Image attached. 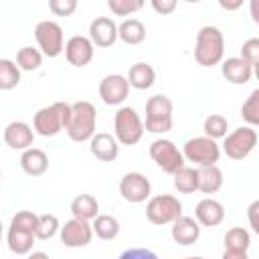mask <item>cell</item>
Here are the masks:
<instances>
[{
  "instance_id": "6da1fadb",
  "label": "cell",
  "mask_w": 259,
  "mask_h": 259,
  "mask_svg": "<svg viewBox=\"0 0 259 259\" xmlns=\"http://www.w3.org/2000/svg\"><path fill=\"white\" fill-rule=\"evenodd\" d=\"M36 227H38V214L32 210H18L8 227L6 233V243L8 249L14 255H28L32 251L36 237Z\"/></svg>"
},
{
  "instance_id": "7a4b0ae2",
  "label": "cell",
  "mask_w": 259,
  "mask_h": 259,
  "mask_svg": "<svg viewBox=\"0 0 259 259\" xmlns=\"http://www.w3.org/2000/svg\"><path fill=\"white\" fill-rule=\"evenodd\" d=\"M73 113V103H65V101H55L51 105L40 107L34 117H32V127L38 136L42 138H53L57 136L61 130H67L69 119Z\"/></svg>"
},
{
  "instance_id": "3957f363",
  "label": "cell",
  "mask_w": 259,
  "mask_h": 259,
  "mask_svg": "<svg viewBox=\"0 0 259 259\" xmlns=\"http://www.w3.org/2000/svg\"><path fill=\"white\" fill-rule=\"evenodd\" d=\"M225 57V36L221 28L217 26H202L196 32V42H194V61L200 67H214L223 61Z\"/></svg>"
},
{
  "instance_id": "277c9868",
  "label": "cell",
  "mask_w": 259,
  "mask_h": 259,
  "mask_svg": "<svg viewBox=\"0 0 259 259\" xmlns=\"http://www.w3.org/2000/svg\"><path fill=\"white\" fill-rule=\"evenodd\" d=\"M97 127V111L95 105L89 101H75L73 103V113L67 125V136L73 142H89L95 136Z\"/></svg>"
},
{
  "instance_id": "5b68a950",
  "label": "cell",
  "mask_w": 259,
  "mask_h": 259,
  "mask_svg": "<svg viewBox=\"0 0 259 259\" xmlns=\"http://www.w3.org/2000/svg\"><path fill=\"white\" fill-rule=\"evenodd\" d=\"M146 132V125L138 111L130 105H121L113 117V134L121 146H136Z\"/></svg>"
},
{
  "instance_id": "8992f818",
  "label": "cell",
  "mask_w": 259,
  "mask_h": 259,
  "mask_svg": "<svg viewBox=\"0 0 259 259\" xmlns=\"http://www.w3.org/2000/svg\"><path fill=\"white\" fill-rule=\"evenodd\" d=\"M172 113L174 105L168 95H152L146 101V132L150 134H166L172 130Z\"/></svg>"
},
{
  "instance_id": "52a82bcc",
  "label": "cell",
  "mask_w": 259,
  "mask_h": 259,
  "mask_svg": "<svg viewBox=\"0 0 259 259\" xmlns=\"http://www.w3.org/2000/svg\"><path fill=\"white\" fill-rule=\"evenodd\" d=\"M182 154L186 158V162H192L196 166H210L217 164L221 158V146L217 144L214 138L210 136H196L184 142L182 146Z\"/></svg>"
},
{
  "instance_id": "ba28073f",
  "label": "cell",
  "mask_w": 259,
  "mask_h": 259,
  "mask_svg": "<svg viewBox=\"0 0 259 259\" xmlns=\"http://www.w3.org/2000/svg\"><path fill=\"white\" fill-rule=\"evenodd\" d=\"M182 214V202L172 194H156L148 198L146 219L152 225H172Z\"/></svg>"
},
{
  "instance_id": "9c48e42d",
  "label": "cell",
  "mask_w": 259,
  "mask_h": 259,
  "mask_svg": "<svg viewBox=\"0 0 259 259\" xmlns=\"http://www.w3.org/2000/svg\"><path fill=\"white\" fill-rule=\"evenodd\" d=\"M257 142H259L257 132L253 130V125L247 123V125H241V127H237V130H233L231 134L225 136L223 152L231 160H243L255 150Z\"/></svg>"
},
{
  "instance_id": "30bf717a",
  "label": "cell",
  "mask_w": 259,
  "mask_h": 259,
  "mask_svg": "<svg viewBox=\"0 0 259 259\" xmlns=\"http://www.w3.org/2000/svg\"><path fill=\"white\" fill-rule=\"evenodd\" d=\"M150 158L156 162V166L158 168H162V172H166V174H174V172H178L182 166H184V162H186V158H184V154L178 150V146L172 142V140H168V138H158V140H154L152 144H150Z\"/></svg>"
},
{
  "instance_id": "8fae6325",
  "label": "cell",
  "mask_w": 259,
  "mask_h": 259,
  "mask_svg": "<svg viewBox=\"0 0 259 259\" xmlns=\"http://www.w3.org/2000/svg\"><path fill=\"white\" fill-rule=\"evenodd\" d=\"M34 38H36V45L42 51V55L49 59H55L65 51L63 28L55 20H40L34 28Z\"/></svg>"
},
{
  "instance_id": "7c38bea8",
  "label": "cell",
  "mask_w": 259,
  "mask_h": 259,
  "mask_svg": "<svg viewBox=\"0 0 259 259\" xmlns=\"http://www.w3.org/2000/svg\"><path fill=\"white\" fill-rule=\"evenodd\" d=\"M119 194L123 200L132 202V204H140L150 198L152 184L142 172H127L119 180Z\"/></svg>"
},
{
  "instance_id": "4fadbf2b",
  "label": "cell",
  "mask_w": 259,
  "mask_h": 259,
  "mask_svg": "<svg viewBox=\"0 0 259 259\" xmlns=\"http://www.w3.org/2000/svg\"><path fill=\"white\" fill-rule=\"evenodd\" d=\"M93 225H89V221L85 219H77L73 217L71 221H67L61 227V243L65 247L77 249V247H87L93 239Z\"/></svg>"
},
{
  "instance_id": "5bb4252c",
  "label": "cell",
  "mask_w": 259,
  "mask_h": 259,
  "mask_svg": "<svg viewBox=\"0 0 259 259\" xmlns=\"http://www.w3.org/2000/svg\"><path fill=\"white\" fill-rule=\"evenodd\" d=\"M130 87L132 85H130L127 77H123L119 73H111L99 81V97L105 105H121L127 99Z\"/></svg>"
},
{
  "instance_id": "9a60e30c",
  "label": "cell",
  "mask_w": 259,
  "mask_h": 259,
  "mask_svg": "<svg viewBox=\"0 0 259 259\" xmlns=\"http://www.w3.org/2000/svg\"><path fill=\"white\" fill-rule=\"evenodd\" d=\"M93 53H95V45L89 36L75 34L65 42V57L73 67H87L93 59Z\"/></svg>"
},
{
  "instance_id": "2e32d148",
  "label": "cell",
  "mask_w": 259,
  "mask_h": 259,
  "mask_svg": "<svg viewBox=\"0 0 259 259\" xmlns=\"http://www.w3.org/2000/svg\"><path fill=\"white\" fill-rule=\"evenodd\" d=\"M89 38L95 47L107 49L119 38V24H115L109 16H97L89 24Z\"/></svg>"
},
{
  "instance_id": "e0dca14e",
  "label": "cell",
  "mask_w": 259,
  "mask_h": 259,
  "mask_svg": "<svg viewBox=\"0 0 259 259\" xmlns=\"http://www.w3.org/2000/svg\"><path fill=\"white\" fill-rule=\"evenodd\" d=\"M251 247V235L243 227H233L225 233V259H247V251Z\"/></svg>"
},
{
  "instance_id": "ac0fdd59",
  "label": "cell",
  "mask_w": 259,
  "mask_h": 259,
  "mask_svg": "<svg viewBox=\"0 0 259 259\" xmlns=\"http://www.w3.org/2000/svg\"><path fill=\"white\" fill-rule=\"evenodd\" d=\"M34 127H30L26 121H10L4 127V144L12 150H26L34 142Z\"/></svg>"
},
{
  "instance_id": "d6986e66",
  "label": "cell",
  "mask_w": 259,
  "mask_h": 259,
  "mask_svg": "<svg viewBox=\"0 0 259 259\" xmlns=\"http://www.w3.org/2000/svg\"><path fill=\"white\" fill-rule=\"evenodd\" d=\"M170 235H172L174 243H178V245H182V247L194 245V243L200 239V223L196 221V217L192 219V217L180 214V217L172 223Z\"/></svg>"
},
{
  "instance_id": "ffe728a7",
  "label": "cell",
  "mask_w": 259,
  "mask_h": 259,
  "mask_svg": "<svg viewBox=\"0 0 259 259\" xmlns=\"http://www.w3.org/2000/svg\"><path fill=\"white\" fill-rule=\"evenodd\" d=\"M221 73H223V77L229 83H233V85H245L253 77V65L249 61H245L241 55L239 57H229V59L223 61Z\"/></svg>"
},
{
  "instance_id": "44dd1931",
  "label": "cell",
  "mask_w": 259,
  "mask_h": 259,
  "mask_svg": "<svg viewBox=\"0 0 259 259\" xmlns=\"http://www.w3.org/2000/svg\"><path fill=\"white\" fill-rule=\"evenodd\" d=\"M89 150L91 154L101 160V162H113L119 156V142L115 136L105 134V132H97L91 140H89Z\"/></svg>"
},
{
  "instance_id": "7402d4cb",
  "label": "cell",
  "mask_w": 259,
  "mask_h": 259,
  "mask_svg": "<svg viewBox=\"0 0 259 259\" xmlns=\"http://www.w3.org/2000/svg\"><path fill=\"white\" fill-rule=\"evenodd\" d=\"M194 217L200 223V227H219L225 221V206L214 200V198H202L196 208H194Z\"/></svg>"
},
{
  "instance_id": "603a6c76",
  "label": "cell",
  "mask_w": 259,
  "mask_h": 259,
  "mask_svg": "<svg viewBox=\"0 0 259 259\" xmlns=\"http://www.w3.org/2000/svg\"><path fill=\"white\" fill-rule=\"evenodd\" d=\"M20 168L28 176H42L49 170V156L40 148H26L20 154Z\"/></svg>"
},
{
  "instance_id": "cb8c5ba5",
  "label": "cell",
  "mask_w": 259,
  "mask_h": 259,
  "mask_svg": "<svg viewBox=\"0 0 259 259\" xmlns=\"http://www.w3.org/2000/svg\"><path fill=\"white\" fill-rule=\"evenodd\" d=\"M223 188V172L217 164L198 166V190L202 194H214Z\"/></svg>"
},
{
  "instance_id": "d4e9b609",
  "label": "cell",
  "mask_w": 259,
  "mask_h": 259,
  "mask_svg": "<svg viewBox=\"0 0 259 259\" xmlns=\"http://www.w3.org/2000/svg\"><path fill=\"white\" fill-rule=\"evenodd\" d=\"M127 81L134 89L138 91H144V89H150L154 83H156V71L152 65L148 63H136L130 67L127 71Z\"/></svg>"
},
{
  "instance_id": "484cf974",
  "label": "cell",
  "mask_w": 259,
  "mask_h": 259,
  "mask_svg": "<svg viewBox=\"0 0 259 259\" xmlns=\"http://www.w3.org/2000/svg\"><path fill=\"white\" fill-rule=\"evenodd\" d=\"M71 214L77 219L93 221L99 214V202L93 194H77L71 200Z\"/></svg>"
},
{
  "instance_id": "4316f807",
  "label": "cell",
  "mask_w": 259,
  "mask_h": 259,
  "mask_svg": "<svg viewBox=\"0 0 259 259\" xmlns=\"http://www.w3.org/2000/svg\"><path fill=\"white\" fill-rule=\"evenodd\" d=\"M172 176H174V188L180 194H192V192L198 190V168L182 166Z\"/></svg>"
},
{
  "instance_id": "83f0119b",
  "label": "cell",
  "mask_w": 259,
  "mask_h": 259,
  "mask_svg": "<svg viewBox=\"0 0 259 259\" xmlns=\"http://www.w3.org/2000/svg\"><path fill=\"white\" fill-rule=\"evenodd\" d=\"M146 38V26L138 18H125L119 24V40L125 45H140Z\"/></svg>"
},
{
  "instance_id": "f1b7e54d",
  "label": "cell",
  "mask_w": 259,
  "mask_h": 259,
  "mask_svg": "<svg viewBox=\"0 0 259 259\" xmlns=\"http://www.w3.org/2000/svg\"><path fill=\"white\" fill-rule=\"evenodd\" d=\"M91 225H93V233L101 241H111L119 235V221L111 214H97Z\"/></svg>"
},
{
  "instance_id": "f546056e",
  "label": "cell",
  "mask_w": 259,
  "mask_h": 259,
  "mask_svg": "<svg viewBox=\"0 0 259 259\" xmlns=\"http://www.w3.org/2000/svg\"><path fill=\"white\" fill-rule=\"evenodd\" d=\"M20 67L16 61L10 59H0V89L10 91L20 83Z\"/></svg>"
},
{
  "instance_id": "4dcf8cb0",
  "label": "cell",
  "mask_w": 259,
  "mask_h": 259,
  "mask_svg": "<svg viewBox=\"0 0 259 259\" xmlns=\"http://www.w3.org/2000/svg\"><path fill=\"white\" fill-rule=\"evenodd\" d=\"M16 63L22 71H36L42 65V51L32 47H22L16 53Z\"/></svg>"
},
{
  "instance_id": "1f68e13d",
  "label": "cell",
  "mask_w": 259,
  "mask_h": 259,
  "mask_svg": "<svg viewBox=\"0 0 259 259\" xmlns=\"http://www.w3.org/2000/svg\"><path fill=\"white\" fill-rule=\"evenodd\" d=\"M202 130L206 136L214 138V140H221L227 136V130H229V121L225 115L221 113H210L204 117V123H202Z\"/></svg>"
},
{
  "instance_id": "d6a6232c",
  "label": "cell",
  "mask_w": 259,
  "mask_h": 259,
  "mask_svg": "<svg viewBox=\"0 0 259 259\" xmlns=\"http://www.w3.org/2000/svg\"><path fill=\"white\" fill-rule=\"evenodd\" d=\"M57 233H61V225H59V219L55 214H38V227H36V237L38 241H49L53 239Z\"/></svg>"
},
{
  "instance_id": "836d02e7",
  "label": "cell",
  "mask_w": 259,
  "mask_h": 259,
  "mask_svg": "<svg viewBox=\"0 0 259 259\" xmlns=\"http://www.w3.org/2000/svg\"><path fill=\"white\" fill-rule=\"evenodd\" d=\"M146 0H107V8L113 16H130L144 8Z\"/></svg>"
},
{
  "instance_id": "e575fe53",
  "label": "cell",
  "mask_w": 259,
  "mask_h": 259,
  "mask_svg": "<svg viewBox=\"0 0 259 259\" xmlns=\"http://www.w3.org/2000/svg\"><path fill=\"white\" fill-rule=\"evenodd\" d=\"M241 117L249 125H259V87L253 89L249 93V97L245 99V103L241 107Z\"/></svg>"
},
{
  "instance_id": "d590c367",
  "label": "cell",
  "mask_w": 259,
  "mask_h": 259,
  "mask_svg": "<svg viewBox=\"0 0 259 259\" xmlns=\"http://www.w3.org/2000/svg\"><path fill=\"white\" fill-rule=\"evenodd\" d=\"M79 0H49V10L55 16H71L75 14Z\"/></svg>"
},
{
  "instance_id": "8d00e7d4",
  "label": "cell",
  "mask_w": 259,
  "mask_h": 259,
  "mask_svg": "<svg viewBox=\"0 0 259 259\" xmlns=\"http://www.w3.org/2000/svg\"><path fill=\"white\" fill-rule=\"evenodd\" d=\"M241 57L245 61H249L251 65H257L259 63V38H247L241 47Z\"/></svg>"
},
{
  "instance_id": "74e56055",
  "label": "cell",
  "mask_w": 259,
  "mask_h": 259,
  "mask_svg": "<svg viewBox=\"0 0 259 259\" xmlns=\"http://www.w3.org/2000/svg\"><path fill=\"white\" fill-rule=\"evenodd\" d=\"M150 4L154 8V12H158L162 16H168V14H172L176 10L178 0H150Z\"/></svg>"
},
{
  "instance_id": "f35d334b",
  "label": "cell",
  "mask_w": 259,
  "mask_h": 259,
  "mask_svg": "<svg viewBox=\"0 0 259 259\" xmlns=\"http://www.w3.org/2000/svg\"><path fill=\"white\" fill-rule=\"evenodd\" d=\"M247 221H249V227L255 235H259V198L253 200L249 206H247Z\"/></svg>"
},
{
  "instance_id": "ab89813d",
  "label": "cell",
  "mask_w": 259,
  "mask_h": 259,
  "mask_svg": "<svg viewBox=\"0 0 259 259\" xmlns=\"http://www.w3.org/2000/svg\"><path fill=\"white\" fill-rule=\"evenodd\" d=\"M243 2L245 0H219V6L223 10H227V12H235V10H239L243 6Z\"/></svg>"
},
{
  "instance_id": "60d3db41",
  "label": "cell",
  "mask_w": 259,
  "mask_h": 259,
  "mask_svg": "<svg viewBox=\"0 0 259 259\" xmlns=\"http://www.w3.org/2000/svg\"><path fill=\"white\" fill-rule=\"evenodd\" d=\"M249 14L255 24H259V0H249Z\"/></svg>"
},
{
  "instance_id": "b9f144b4",
  "label": "cell",
  "mask_w": 259,
  "mask_h": 259,
  "mask_svg": "<svg viewBox=\"0 0 259 259\" xmlns=\"http://www.w3.org/2000/svg\"><path fill=\"white\" fill-rule=\"evenodd\" d=\"M136 255H142V257H154V253H150V251H127V253H123V257H136Z\"/></svg>"
},
{
  "instance_id": "7bdbcfd3",
  "label": "cell",
  "mask_w": 259,
  "mask_h": 259,
  "mask_svg": "<svg viewBox=\"0 0 259 259\" xmlns=\"http://www.w3.org/2000/svg\"><path fill=\"white\" fill-rule=\"evenodd\" d=\"M253 75L259 79V63H257V65H253Z\"/></svg>"
},
{
  "instance_id": "ee69618b",
  "label": "cell",
  "mask_w": 259,
  "mask_h": 259,
  "mask_svg": "<svg viewBox=\"0 0 259 259\" xmlns=\"http://www.w3.org/2000/svg\"><path fill=\"white\" fill-rule=\"evenodd\" d=\"M186 2H200V0H186Z\"/></svg>"
}]
</instances>
